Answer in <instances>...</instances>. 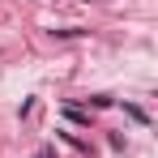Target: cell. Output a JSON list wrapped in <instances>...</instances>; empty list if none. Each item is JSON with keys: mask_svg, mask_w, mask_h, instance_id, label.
Segmentation results:
<instances>
[{"mask_svg": "<svg viewBox=\"0 0 158 158\" xmlns=\"http://www.w3.org/2000/svg\"><path fill=\"white\" fill-rule=\"evenodd\" d=\"M34 158H52V150H43V154H34Z\"/></svg>", "mask_w": 158, "mask_h": 158, "instance_id": "cell-1", "label": "cell"}]
</instances>
